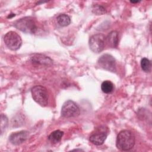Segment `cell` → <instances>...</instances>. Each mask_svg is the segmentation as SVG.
<instances>
[{
    "mask_svg": "<svg viewBox=\"0 0 152 152\" xmlns=\"http://www.w3.org/2000/svg\"><path fill=\"white\" fill-rule=\"evenodd\" d=\"M135 144V137L133 133L128 130L121 131L117 135L116 146L121 151H128L133 148Z\"/></svg>",
    "mask_w": 152,
    "mask_h": 152,
    "instance_id": "cell-1",
    "label": "cell"
},
{
    "mask_svg": "<svg viewBox=\"0 0 152 152\" xmlns=\"http://www.w3.org/2000/svg\"><path fill=\"white\" fill-rule=\"evenodd\" d=\"M14 26L17 29L26 33L33 34L37 30L36 21L31 17H25L17 20L14 23Z\"/></svg>",
    "mask_w": 152,
    "mask_h": 152,
    "instance_id": "cell-2",
    "label": "cell"
},
{
    "mask_svg": "<svg viewBox=\"0 0 152 152\" xmlns=\"http://www.w3.org/2000/svg\"><path fill=\"white\" fill-rule=\"evenodd\" d=\"M32 98L39 104L42 106H46L48 103L49 95L47 89L41 86L37 85L33 87L31 89Z\"/></svg>",
    "mask_w": 152,
    "mask_h": 152,
    "instance_id": "cell-3",
    "label": "cell"
},
{
    "mask_svg": "<svg viewBox=\"0 0 152 152\" xmlns=\"http://www.w3.org/2000/svg\"><path fill=\"white\" fill-rule=\"evenodd\" d=\"M5 45L12 50H17L22 45L21 37L16 32L10 31L5 34L4 37Z\"/></svg>",
    "mask_w": 152,
    "mask_h": 152,
    "instance_id": "cell-4",
    "label": "cell"
},
{
    "mask_svg": "<svg viewBox=\"0 0 152 152\" xmlns=\"http://www.w3.org/2000/svg\"><path fill=\"white\" fill-rule=\"evenodd\" d=\"M61 113V115L64 118H74L80 115V110L74 102L68 100L63 104Z\"/></svg>",
    "mask_w": 152,
    "mask_h": 152,
    "instance_id": "cell-5",
    "label": "cell"
},
{
    "mask_svg": "<svg viewBox=\"0 0 152 152\" xmlns=\"http://www.w3.org/2000/svg\"><path fill=\"white\" fill-rule=\"evenodd\" d=\"M90 49L94 53L102 52L104 48L106 37L103 34H96L91 36L89 39Z\"/></svg>",
    "mask_w": 152,
    "mask_h": 152,
    "instance_id": "cell-6",
    "label": "cell"
},
{
    "mask_svg": "<svg viewBox=\"0 0 152 152\" xmlns=\"http://www.w3.org/2000/svg\"><path fill=\"white\" fill-rule=\"evenodd\" d=\"M98 66L105 70L110 72H116V61L115 58L109 54L102 55L97 61Z\"/></svg>",
    "mask_w": 152,
    "mask_h": 152,
    "instance_id": "cell-7",
    "label": "cell"
},
{
    "mask_svg": "<svg viewBox=\"0 0 152 152\" xmlns=\"http://www.w3.org/2000/svg\"><path fill=\"white\" fill-rule=\"evenodd\" d=\"M29 132L27 131L23 130L12 133L9 137L10 141L14 145H19L24 142L28 138Z\"/></svg>",
    "mask_w": 152,
    "mask_h": 152,
    "instance_id": "cell-8",
    "label": "cell"
},
{
    "mask_svg": "<svg viewBox=\"0 0 152 152\" xmlns=\"http://www.w3.org/2000/svg\"><path fill=\"white\" fill-rule=\"evenodd\" d=\"M31 61L33 63L43 65H51L53 63L49 57L42 54H34L31 57Z\"/></svg>",
    "mask_w": 152,
    "mask_h": 152,
    "instance_id": "cell-9",
    "label": "cell"
},
{
    "mask_svg": "<svg viewBox=\"0 0 152 152\" xmlns=\"http://www.w3.org/2000/svg\"><path fill=\"white\" fill-rule=\"evenodd\" d=\"M107 138V133L106 132H97L92 134L90 138V141L94 145H100L104 143Z\"/></svg>",
    "mask_w": 152,
    "mask_h": 152,
    "instance_id": "cell-10",
    "label": "cell"
},
{
    "mask_svg": "<svg viewBox=\"0 0 152 152\" xmlns=\"http://www.w3.org/2000/svg\"><path fill=\"white\" fill-rule=\"evenodd\" d=\"M106 42L111 48H117L119 43L118 32L116 31H110L106 37Z\"/></svg>",
    "mask_w": 152,
    "mask_h": 152,
    "instance_id": "cell-11",
    "label": "cell"
},
{
    "mask_svg": "<svg viewBox=\"0 0 152 152\" xmlns=\"http://www.w3.org/2000/svg\"><path fill=\"white\" fill-rule=\"evenodd\" d=\"M64 135V132L61 130H56L52 132L48 137V140L53 144L59 142Z\"/></svg>",
    "mask_w": 152,
    "mask_h": 152,
    "instance_id": "cell-12",
    "label": "cell"
},
{
    "mask_svg": "<svg viewBox=\"0 0 152 152\" xmlns=\"http://www.w3.org/2000/svg\"><path fill=\"white\" fill-rule=\"evenodd\" d=\"M58 24L61 27H66L71 23L70 17L65 14L59 15L56 18Z\"/></svg>",
    "mask_w": 152,
    "mask_h": 152,
    "instance_id": "cell-13",
    "label": "cell"
},
{
    "mask_svg": "<svg viewBox=\"0 0 152 152\" xmlns=\"http://www.w3.org/2000/svg\"><path fill=\"white\" fill-rule=\"evenodd\" d=\"M101 89L106 94L110 93L113 90V84L110 81H104L101 84Z\"/></svg>",
    "mask_w": 152,
    "mask_h": 152,
    "instance_id": "cell-14",
    "label": "cell"
},
{
    "mask_svg": "<svg viewBox=\"0 0 152 152\" xmlns=\"http://www.w3.org/2000/svg\"><path fill=\"white\" fill-rule=\"evenodd\" d=\"M141 66L142 69L144 72H150L151 70V61L146 58H142L141 61Z\"/></svg>",
    "mask_w": 152,
    "mask_h": 152,
    "instance_id": "cell-15",
    "label": "cell"
},
{
    "mask_svg": "<svg viewBox=\"0 0 152 152\" xmlns=\"http://www.w3.org/2000/svg\"><path fill=\"white\" fill-rule=\"evenodd\" d=\"M8 121L7 117L4 115V114H1V134L3 133L4 130L5 129L8 125Z\"/></svg>",
    "mask_w": 152,
    "mask_h": 152,
    "instance_id": "cell-16",
    "label": "cell"
},
{
    "mask_svg": "<svg viewBox=\"0 0 152 152\" xmlns=\"http://www.w3.org/2000/svg\"><path fill=\"white\" fill-rule=\"evenodd\" d=\"M92 11L96 15H102L106 13L105 8L100 5H94L92 9Z\"/></svg>",
    "mask_w": 152,
    "mask_h": 152,
    "instance_id": "cell-17",
    "label": "cell"
},
{
    "mask_svg": "<svg viewBox=\"0 0 152 152\" xmlns=\"http://www.w3.org/2000/svg\"><path fill=\"white\" fill-rule=\"evenodd\" d=\"M130 2H131V3H134H134H138V2H140V1H131Z\"/></svg>",
    "mask_w": 152,
    "mask_h": 152,
    "instance_id": "cell-18",
    "label": "cell"
},
{
    "mask_svg": "<svg viewBox=\"0 0 152 152\" xmlns=\"http://www.w3.org/2000/svg\"><path fill=\"white\" fill-rule=\"evenodd\" d=\"M73 151H83V150L81 149H75V150H73Z\"/></svg>",
    "mask_w": 152,
    "mask_h": 152,
    "instance_id": "cell-19",
    "label": "cell"
}]
</instances>
